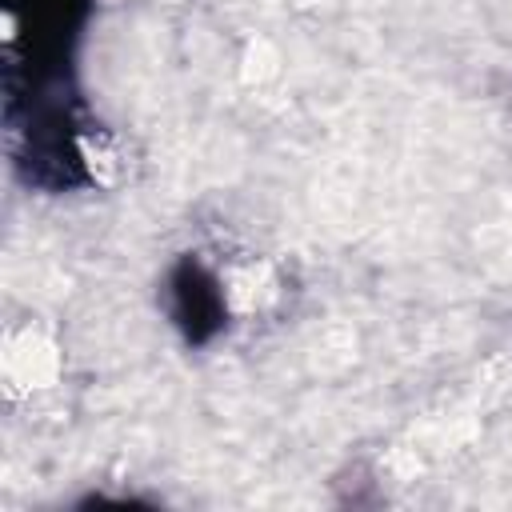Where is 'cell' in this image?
I'll return each instance as SVG.
<instances>
[{
  "label": "cell",
  "instance_id": "6da1fadb",
  "mask_svg": "<svg viewBox=\"0 0 512 512\" xmlns=\"http://www.w3.org/2000/svg\"><path fill=\"white\" fill-rule=\"evenodd\" d=\"M168 316L180 328V336L188 344H208L224 324H228V304H224V288L220 276L200 260V256H184L172 264L168 272Z\"/></svg>",
  "mask_w": 512,
  "mask_h": 512
}]
</instances>
